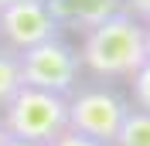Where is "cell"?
<instances>
[{
	"instance_id": "cell-7",
	"label": "cell",
	"mask_w": 150,
	"mask_h": 146,
	"mask_svg": "<svg viewBox=\"0 0 150 146\" xmlns=\"http://www.w3.org/2000/svg\"><path fill=\"white\" fill-rule=\"evenodd\" d=\"M112 146H150V112L143 109H130L123 119L116 143Z\"/></svg>"
},
{
	"instance_id": "cell-2",
	"label": "cell",
	"mask_w": 150,
	"mask_h": 146,
	"mask_svg": "<svg viewBox=\"0 0 150 146\" xmlns=\"http://www.w3.org/2000/svg\"><path fill=\"white\" fill-rule=\"evenodd\" d=\"M0 119H4L10 136L48 146L58 133L68 129V99L58 92L21 85L14 92V99L0 109Z\"/></svg>"
},
{
	"instance_id": "cell-11",
	"label": "cell",
	"mask_w": 150,
	"mask_h": 146,
	"mask_svg": "<svg viewBox=\"0 0 150 146\" xmlns=\"http://www.w3.org/2000/svg\"><path fill=\"white\" fill-rule=\"evenodd\" d=\"M123 4V14L137 17L140 24H150V0H120Z\"/></svg>"
},
{
	"instance_id": "cell-15",
	"label": "cell",
	"mask_w": 150,
	"mask_h": 146,
	"mask_svg": "<svg viewBox=\"0 0 150 146\" xmlns=\"http://www.w3.org/2000/svg\"><path fill=\"white\" fill-rule=\"evenodd\" d=\"M7 4H14V0H0V7H7Z\"/></svg>"
},
{
	"instance_id": "cell-3",
	"label": "cell",
	"mask_w": 150,
	"mask_h": 146,
	"mask_svg": "<svg viewBox=\"0 0 150 146\" xmlns=\"http://www.w3.org/2000/svg\"><path fill=\"white\" fill-rule=\"evenodd\" d=\"M21 65V85L28 88H45V92H58V95H72L79 88V51L62 37H48L41 44L28 48L17 55Z\"/></svg>"
},
{
	"instance_id": "cell-5",
	"label": "cell",
	"mask_w": 150,
	"mask_h": 146,
	"mask_svg": "<svg viewBox=\"0 0 150 146\" xmlns=\"http://www.w3.org/2000/svg\"><path fill=\"white\" fill-rule=\"evenodd\" d=\"M48 37H58V24L45 0H14L7 7H0V44L10 51H28Z\"/></svg>"
},
{
	"instance_id": "cell-13",
	"label": "cell",
	"mask_w": 150,
	"mask_h": 146,
	"mask_svg": "<svg viewBox=\"0 0 150 146\" xmlns=\"http://www.w3.org/2000/svg\"><path fill=\"white\" fill-rule=\"evenodd\" d=\"M7 139H10V133H7V126H4V119H0V146L7 143Z\"/></svg>"
},
{
	"instance_id": "cell-4",
	"label": "cell",
	"mask_w": 150,
	"mask_h": 146,
	"mask_svg": "<svg viewBox=\"0 0 150 146\" xmlns=\"http://www.w3.org/2000/svg\"><path fill=\"white\" fill-rule=\"evenodd\" d=\"M126 112H130V102L106 85L75 88L68 95V129L103 146L116 143V133H120Z\"/></svg>"
},
{
	"instance_id": "cell-14",
	"label": "cell",
	"mask_w": 150,
	"mask_h": 146,
	"mask_svg": "<svg viewBox=\"0 0 150 146\" xmlns=\"http://www.w3.org/2000/svg\"><path fill=\"white\" fill-rule=\"evenodd\" d=\"M143 34H147V58H150V24H143Z\"/></svg>"
},
{
	"instance_id": "cell-1",
	"label": "cell",
	"mask_w": 150,
	"mask_h": 146,
	"mask_svg": "<svg viewBox=\"0 0 150 146\" xmlns=\"http://www.w3.org/2000/svg\"><path fill=\"white\" fill-rule=\"evenodd\" d=\"M147 61V34L143 24L130 14H112V17L92 24L82 31L79 44V65L96 78H133Z\"/></svg>"
},
{
	"instance_id": "cell-9",
	"label": "cell",
	"mask_w": 150,
	"mask_h": 146,
	"mask_svg": "<svg viewBox=\"0 0 150 146\" xmlns=\"http://www.w3.org/2000/svg\"><path fill=\"white\" fill-rule=\"evenodd\" d=\"M130 85H133V109L150 112V58L140 65V72L130 78Z\"/></svg>"
},
{
	"instance_id": "cell-10",
	"label": "cell",
	"mask_w": 150,
	"mask_h": 146,
	"mask_svg": "<svg viewBox=\"0 0 150 146\" xmlns=\"http://www.w3.org/2000/svg\"><path fill=\"white\" fill-rule=\"evenodd\" d=\"M48 146H103V143H96V139H89V136H79V133L65 129V133H58Z\"/></svg>"
},
{
	"instance_id": "cell-8",
	"label": "cell",
	"mask_w": 150,
	"mask_h": 146,
	"mask_svg": "<svg viewBox=\"0 0 150 146\" xmlns=\"http://www.w3.org/2000/svg\"><path fill=\"white\" fill-rule=\"evenodd\" d=\"M21 88V65L17 51H10L7 44H0V109L14 99V92Z\"/></svg>"
},
{
	"instance_id": "cell-12",
	"label": "cell",
	"mask_w": 150,
	"mask_h": 146,
	"mask_svg": "<svg viewBox=\"0 0 150 146\" xmlns=\"http://www.w3.org/2000/svg\"><path fill=\"white\" fill-rule=\"evenodd\" d=\"M4 146H45V143H31V139H17V136H10Z\"/></svg>"
},
{
	"instance_id": "cell-6",
	"label": "cell",
	"mask_w": 150,
	"mask_h": 146,
	"mask_svg": "<svg viewBox=\"0 0 150 146\" xmlns=\"http://www.w3.org/2000/svg\"><path fill=\"white\" fill-rule=\"evenodd\" d=\"M45 7L51 10L58 27H72V31H89L92 24L120 14L123 4L120 0H45Z\"/></svg>"
}]
</instances>
